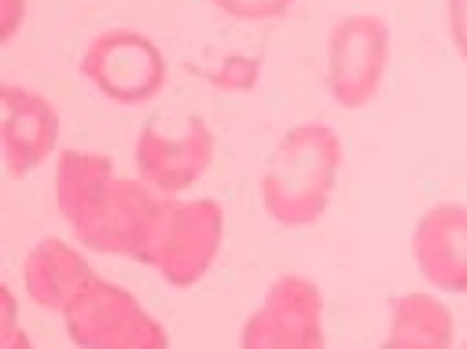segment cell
<instances>
[{"label":"cell","mask_w":467,"mask_h":349,"mask_svg":"<svg viewBox=\"0 0 467 349\" xmlns=\"http://www.w3.org/2000/svg\"><path fill=\"white\" fill-rule=\"evenodd\" d=\"M463 349H467V342H463Z\"/></svg>","instance_id":"obj_18"},{"label":"cell","mask_w":467,"mask_h":349,"mask_svg":"<svg viewBox=\"0 0 467 349\" xmlns=\"http://www.w3.org/2000/svg\"><path fill=\"white\" fill-rule=\"evenodd\" d=\"M221 236L224 213L217 199L162 195V206L133 262L155 269L170 287H192L210 272L221 251Z\"/></svg>","instance_id":"obj_2"},{"label":"cell","mask_w":467,"mask_h":349,"mask_svg":"<svg viewBox=\"0 0 467 349\" xmlns=\"http://www.w3.org/2000/svg\"><path fill=\"white\" fill-rule=\"evenodd\" d=\"M258 70H262V63H254L247 56H228L224 59V74H210V81H217V85H224L232 92H247L254 85Z\"/></svg>","instance_id":"obj_15"},{"label":"cell","mask_w":467,"mask_h":349,"mask_svg":"<svg viewBox=\"0 0 467 349\" xmlns=\"http://www.w3.org/2000/svg\"><path fill=\"white\" fill-rule=\"evenodd\" d=\"M0 140H5L8 177H30L59 140V110L34 88L5 81L0 85Z\"/></svg>","instance_id":"obj_9"},{"label":"cell","mask_w":467,"mask_h":349,"mask_svg":"<svg viewBox=\"0 0 467 349\" xmlns=\"http://www.w3.org/2000/svg\"><path fill=\"white\" fill-rule=\"evenodd\" d=\"M0 349H37L30 342V334L23 331V323H19L16 294L8 287H0Z\"/></svg>","instance_id":"obj_14"},{"label":"cell","mask_w":467,"mask_h":349,"mask_svg":"<svg viewBox=\"0 0 467 349\" xmlns=\"http://www.w3.org/2000/svg\"><path fill=\"white\" fill-rule=\"evenodd\" d=\"M23 8H26L23 0H5V19H0V37H5V41H8V37L16 34V26L23 23Z\"/></svg>","instance_id":"obj_17"},{"label":"cell","mask_w":467,"mask_h":349,"mask_svg":"<svg viewBox=\"0 0 467 349\" xmlns=\"http://www.w3.org/2000/svg\"><path fill=\"white\" fill-rule=\"evenodd\" d=\"M63 320L78 349H170L166 327L126 287L99 276L63 305Z\"/></svg>","instance_id":"obj_3"},{"label":"cell","mask_w":467,"mask_h":349,"mask_svg":"<svg viewBox=\"0 0 467 349\" xmlns=\"http://www.w3.org/2000/svg\"><path fill=\"white\" fill-rule=\"evenodd\" d=\"M81 74L92 81V88L122 107L148 103L166 85V56L151 37L130 26H110L96 34L81 59Z\"/></svg>","instance_id":"obj_4"},{"label":"cell","mask_w":467,"mask_h":349,"mask_svg":"<svg viewBox=\"0 0 467 349\" xmlns=\"http://www.w3.org/2000/svg\"><path fill=\"white\" fill-rule=\"evenodd\" d=\"M240 349H324V294L306 276H280L247 316Z\"/></svg>","instance_id":"obj_8"},{"label":"cell","mask_w":467,"mask_h":349,"mask_svg":"<svg viewBox=\"0 0 467 349\" xmlns=\"http://www.w3.org/2000/svg\"><path fill=\"white\" fill-rule=\"evenodd\" d=\"M342 166V140L324 122L295 126L262 173V206L276 224L306 228L324 217Z\"/></svg>","instance_id":"obj_1"},{"label":"cell","mask_w":467,"mask_h":349,"mask_svg":"<svg viewBox=\"0 0 467 349\" xmlns=\"http://www.w3.org/2000/svg\"><path fill=\"white\" fill-rule=\"evenodd\" d=\"M92 265L59 236H48L41 240L30 254H26V265H23V283H26V294L41 305V309H56L63 313V305L92 280Z\"/></svg>","instance_id":"obj_11"},{"label":"cell","mask_w":467,"mask_h":349,"mask_svg":"<svg viewBox=\"0 0 467 349\" xmlns=\"http://www.w3.org/2000/svg\"><path fill=\"white\" fill-rule=\"evenodd\" d=\"M114 162L96 151H59L56 159V202L74 236L96 251L110 254V217H114Z\"/></svg>","instance_id":"obj_7"},{"label":"cell","mask_w":467,"mask_h":349,"mask_svg":"<svg viewBox=\"0 0 467 349\" xmlns=\"http://www.w3.org/2000/svg\"><path fill=\"white\" fill-rule=\"evenodd\" d=\"M217 140L199 114L170 122V114L151 118L137 137V173L151 188L177 195L192 188L213 162Z\"/></svg>","instance_id":"obj_6"},{"label":"cell","mask_w":467,"mask_h":349,"mask_svg":"<svg viewBox=\"0 0 467 349\" xmlns=\"http://www.w3.org/2000/svg\"><path fill=\"white\" fill-rule=\"evenodd\" d=\"M390 63V26L372 12H354L327 37V92L338 107L361 110L383 88Z\"/></svg>","instance_id":"obj_5"},{"label":"cell","mask_w":467,"mask_h":349,"mask_svg":"<svg viewBox=\"0 0 467 349\" xmlns=\"http://www.w3.org/2000/svg\"><path fill=\"white\" fill-rule=\"evenodd\" d=\"M449 37L456 56L467 63V0H449Z\"/></svg>","instance_id":"obj_16"},{"label":"cell","mask_w":467,"mask_h":349,"mask_svg":"<svg viewBox=\"0 0 467 349\" xmlns=\"http://www.w3.org/2000/svg\"><path fill=\"white\" fill-rule=\"evenodd\" d=\"M412 254L420 276L445 294H467V206L438 202L412 231Z\"/></svg>","instance_id":"obj_10"},{"label":"cell","mask_w":467,"mask_h":349,"mask_svg":"<svg viewBox=\"0 0 467 349\" xmlns=\"http://www.w3.org/2000/svg\"><path fill=\"white\" fill-rule=\"evenodd\" d=\"M383 349H452V313L427 291L398 294Z\"/></svg>","instance_id":"obj_12"},{"label":"cell","mask_w":467,"mask_h":349,"mask_svg":"<svg viewBox=\"0 0 467 349\" xmlns=\"http://www.w3.org/2000/svg\"><path fill=\"white\" fill-rule=\"evenodd\" d=\"M295 0H213V8L232 15V19H247V23H262V19H280L291 12Z\"/></svg>","instance_id":"obj_13"}]
</instances>
